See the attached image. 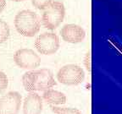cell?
Returning a JSON list of instances; mask_svg holds the SVG:
<instances>
[{"instance_id":"6da1fadb","label":"cell","mask_w":122,"mask_h":114,"mask_svg":"<svg viewBox=\"0 0 122 114\" xmlns=\"http://www.w3.org/2000/svg\"><path fill=\"white\" fill-rule=\"evenodd\" d=\"M22 84L25 90L29 92L44 91L56 86L53 74L48 68L30 70L22 76Z\"/></svg>"},{"instance_id":"7a4b0ae2","label":"cell","mask_w":122,"mask_h":114,"mask_svg":"<svg viewBox=\"0 0 122 114\" xmlns=\"http://www.w3.org/2000/svg\"><path fill=\"white\" fill-rule=\"evenodd\" d=\"M15 26L18 33L21 36L33 37L40 30V18L31 10H21L15 18Z\"/></svg>"},{"instance_id":"3957f363","label":"cell","mask_w":122,"mask_h":114,"mask_svg":"<svg viewBox=\"0 0 122 114\" xmlns=\"http://www.w3.org/2000/svg\"><path fill=\"white\" fill-rule=\"evenodd\" d=\"M65 15V8L62 2L53 1L44 10L42 16L43 25L48 30H54L63 22Z\"/></svg>"},{"instance_id":"277c9868","label":"cell","mask_w":122,"mask_h":114,"mask_svg":"<svg viewBox=\"0 0 122 114\" xmlns=\"http://www.w3.org/2000/svg\"><path fill=\"white\" fill-rule=\"evenodd\" d=\"M84 79V70L76 64L65 65L57 74L58 81L65 86H78L83 82Z\"/></svg>"},{"instance_id":"5b68a950","label":"cell","mask_w":122,"mask_h":114,"mask_svg":"<svg viewBox=\"0 0 122 114\" xmlns=\"http://www.w3.org/2000/svg\"><path fill=\"white\" fill-rule=\"evenodd\" d=\"M14 61L19 68L25 70H33L40 66L41 57L34 50L21 48L15 52Z\"/></svg>"},{"instance_id":"8992f818","label":"cell","mask_w":122,"mask_h":114,"mask_svg":"<svg viewBox=\"0 0 122 114\" xmlns=\"http://www.w3.org/2000/svg\"><path fill=\"white\" fill-rule=\"evenodd\" d=\"M35 48L42 55H53L59 48V38L53 32H44L36 37Z\"/></svg>"},{"instance_id":"52a82bcc","label":"cell","mask_w":122,"mask_h":114,"mask_svg":"<svg viewBox=\"0 0 122 114\" xmlns=\"http://www.w3.org/2000/svg\"><path fill=\"white\" fill-rule=\"evenodd\" d=\"M22 96L17 91H10L0 98V114H18Z\"/></svg>"},{"instance_id":"ba28073f","label":"cell","mask_w":122,"mask_h":114,"mask_svg":"<svg viewBox=\"0 0 122 114\" xmlns=\"http://www.w3.org/2000/svg\"><path fill=\"white\" fill-rule=\"evenodd\" d=\"M60 34L61 37L65 42L73 44L82 42L86 36L84 29L76 24L65 25L61 29Z\"/></svg>"},{"instance_id":"9c48e42d","label":"cell","mask_w":122,"mask_h":114,"mask_svg":"<svg viewBox=\"0 0 122 114\" xmlns=\"http://www.w3.org/2000/svg\"><path fill=\"white\" fill-rule=\"evenodd\" d=\"M42 106V97L36 92H30L24 100L23 114H41Z\"/></svg>"},{"instance_id":"30bf717a","label":"cell","mask_w":122,"mask_h":114,"mask_svg":"<svg viewBox=\"0 0 122 114\" xmlns=\"http://www.w3.org/2000/svg\"><path fill=\"white\" fill-rule=\"evenodd\" d=\"M43 100L48 104L53 105H63L66 102V95L59 90L53 89H48L43 91L42 94Z\"/></svg>"},{"instance_id":"8fae6325","label":"cell","mask_w":122,"mask_h":114,"mask_svg":"<svg viewBox=\"0 0 122 114\" xmlns=\"http://www.w3.org/2000/svg\"><path fill=\"white\" fill-rule=\"evenodd\" d=\"M50 108L56 114H82L80 110L73 107H59L51 105Z\"/></svg>"},{"instance_id":"7c38bea8","label":"cell","mask_w":122,"mask_h":114,"mask_svg":"<svg viewBox=\"0 0 122 114\" xmlns=\"http://www.w3.org/2000/svg\"><path fill=\"white\" fill-rule=\"evenodd\" d=\"M10 34V26L4 20L0 19V44L4 43L9 39Z\"/></svg>"},{"instance_id":"4fadbf2b","label":"cell","mask_w":122,"mask_h":114,"mask_svg":"<svg viewBox=\"0 0 122 114\" xmlns=\"http://www.w3.org/2000/svg\"><path fill=\"white\" fill-rule=\"evenodd\" d=\"M53 2V0H31L32 5L36 9L40 10H44L46 8L48 7Z\"/></svg>"},{"instance_id":"5bb4252c","label":"cell","mask_w":122,"mask_h":114,"mask_svg":"<svg viewBox=\"0 0 122 114\" xmlns=\"http://www.w3.org/2000/svg\"><path fill=\"white\" fill-rule=\"evenodd\" d=\"M8 86H9V80L7 75L4 72L0 71V92L6 90Z\"/></svg>"},{"instance_id":"9a60e30c","label":"cell","mask_w":122,"mask_h":114,"mask_svg":"<svg viewBox=\"0 0 122 114\" xmlns=\"http://www.w3.org/2000/svg\"><path fill=\"white\" fill-rule=\"evenodd\" d=\"M84 66L86 68V69L88 72L92 71V63H91V51L87 52L84 57Z\"/></svg>"},{"instance_id":"2e32d148","label":"cell","mask_w":122,"mask_h":114,"mask_svg":"<svg viewBox=\"0 0 122 114\" xmlns=\"http://www.w3.org/2000/svg\"><path fill=\"white\" fill-rule=\"evenodd\" d=\"M6 7V0H0V14L4 11Z\"/></svg>"},{"instance_id":"e0dca14e","label":"cell","mask_w":122,"mask_h":114,"mask_svg":"<svg viewBox=\"0 0 122 114\" xmlns=\"http://www.w3.org/2000/svg\"><path fill=\"white\" fill-rule=\"evenodd\" d=\"M14 2H22V1H25V0H12Z\"/></svg>"}]
</instances>
